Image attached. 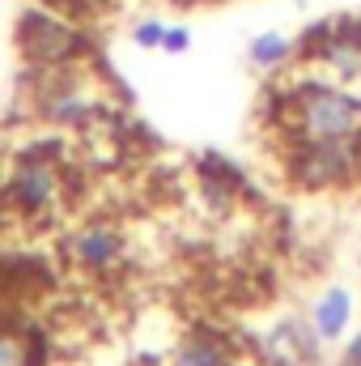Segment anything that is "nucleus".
Returning a JSON list of instances; mask_svg holds the SVG:
<instances>
[{
    "label": "nucleus",
    "mask_w": 361,
    "mask_h": 366,
    "mask_svg": "<svg viewBox=\"0 0 361 366\" xmlns=\"http://www.w3.org/2000/svg\"><path fill=\"white\" fill-rule=\"evenodd\" d=\"M289 145H332L361 141V98L323 81H302L280 94V115Z\"/></svg>",
    "instance_id": "nucleus-1"
},
{
    "label": "nucleus",
    "mask_w": 361,
    "mask_h": 366,
    "mask_svg": "<svg viewBox=\"0 0 361 366\" xmlns=\"http://www.w3.org/2000/svg\"><path fill=\"white\" fill-rule=\"evenodd\" d=\"M361 175V141H332V145H289V179L298 187L323 192L345 187Z\"/></svg>",
    "instance_id": "nucleus-2"
},
{
    "label": "nucleus",
    "mask_w": 361,
    "mask_h": 366,
    "mask_svg": "<svg viewBox=\"0 0 361 366\" xmlns=\"http://www.w3.org/2000/svg\"><path fill=\"white\" fill-rule=\"evenodd\" d=\"M17 47L34 69H51V64H73L86 56V39L64 21L51 17L43 9H26L17 21Z\"/></svg>",
    "instance_id": "nucleus-3"
},
{
    "label": "nucleus",
    "mask_w": 361,
    "mask_h": 366,
    "mask_svg": "<svg viewBox=\"0 0 361 366\" xmlns=\"http://www.w3.org/2000/svg\"><path fill=\"white\" fill-rule=\"evenodd\" d=\"M60 192H64V171H60V158L56 154H26L13 175L4 179V200L21 213V217H43L60 204Z\"/></svg>",
    "instance_id": "nucleus-4"
},
{
    "label": "nucleus",
    "mask_w": 361,
    "mask_h": 366,
    "mask_svg": "<svg viewBox=\"0 0 361 366\" xmlns=\"http://www.w3.org/2000/svg\"><path fill=\"white\" fill-rule=\"evenodd\" d=\"M39 94H34V111L51 124H77L93 115V90L90 77L81 73V64H51L39 69Z\"/></svg>",
    "instance_id": "nucleus-5"
},
{
    "label": "nucleus",
    "mask_w": 361,
    "mask_h": 366,
    "mask_svg": "<svg viewBox=\"0 0 361 366\" xmlns=\"http://www.w3.org/2000/svg\"><path fill=\"white\" fill-rule=\"evenodd\" d=\"M315 358H319V332L310 320H280L264 337L268 366H315Z\"/></svg>",
    "instance_id": "nucleus-6"
},
{
    "label": "nucleus",
    "mask_w": 361,
    "mask_h": 366,
    "mask_svg": "<svg viewBox=\"0 0 361 366\" xmlns=\"http://www.w3.org/2000/svg\"><path fill=\"white\" fill-rule=\"evenodd\" d=\"M68 256H73L86 273H106V269L119 264L123 239H119V230H115L111 222H90V226H81V230L68 239Z\"/></svg>",
    "instance_id": "nucleus-7"
},
{
    "label": "nucleus",
    "mask_w": 361,
    "mask_h": 366,
    "mask_svg": "<svg viewBox=\"0 0 361 366\" xmlns=\"http://www.w3.org/2000/svg\"><path fill=\"white\" fill-rule=\"evenodd\" d=\"M349 320H353V294L345 285H327L315 298V311H310V324H315L319 341H340Z\"/></svg>",
    "instance_id": "nucleus-8"
},
{
    "label": "nucleus",
    "mask_w": 361,
    "mask_h": 366,
    "mask_svg": "<svg viewBox=\"0 0 361 366\" xmlns=\"http://www.w3.org/2000/svg\"><path fill=\"white\" fill-rule=\"evenodd\" d=\"M175 366H238V350L217 332H191L175 350Z\"/></svg>",
    "instance_id": "nucleus-9"
},
{
    "label": "nucleus",
    "mask_w": 361,
    "mask_h": 366,
    "mask_svg": "<svg viewBox=\"0 0 361 366\" xmlns=\"http://www.w3.org/2000/svg\"><path fill=\"white\" fill-rule=\"evenodd\" d=\"M39 341L30 337V328L17 324H0V366H39Z\"/></svg>",
    "instance_id": "nucleus-10"
},
{
    "label": "nucleus",
    "mask_w": 361,
    "mask_h": 366,
    "mask_svg": "<svg viewBox=\"0 0 361 366\" xmlns=\"http://www.w3.org/2000/svg\"><path fill=\"white\" fill-rule=\"evenodd\" d=\"M298 51V43L293 39H285V34H276V30H268V34H255L251 39V47H247V60L255 64V69H280L289 56Z\"/></svg>",
    "instance_id": "nucleus-11"
},
{
    "label": "nucleus",
    "mask_w": 361,
    "mask_h": 366,
    "mask_svg": "<svg viewBox=\"0 0 361 366\" xmlns=\"http://www.w3.org/2000/svg\"><path fill=\"white\" fill-rule=\"evenodd\" d=\"M162 34H166V21H158V17H145V21H136V30H132V43H136V47H162Z\"/></svg>",
    "instance_id": "nucleus-12"
},
{
    "label": "nucleus",
    "mask_w": 361,
    "mask_h": 366,
    "mask_svg": "<svg viewBox=\"0 0 361 366\" xmlns=\"http://www.w3.org/2000/svg\"><path fill=\"white\" fill-rule=\"evenodd\" d=\"M191 47V30L187 26H166V34H162V51L166 56H183Z\"/></svg>",
    "instance_id": "nucleus-13"
},
{
    "label": "nucleus",
    "mask_w": 361,
    "mask_h": 366,
    "mask_svg": "<svg viewBox=\"0 0 361 366\" xmlns=\"http://www.w3.org/2000/svg\"><path fill=\"white\" fill-rule=\"evenodd\" d=\"M345 366H361V332L349 341V350H345Z\"/></svg>",
    "instance_id": "nucleus-14"
},
{
    "label": "nucleus",
    "mask_w": 361,
    "mask_h": 366,
    "mask_svg": "<svg viewBox=\"0 0 361 366\" xmlns=\"http://www.w3.org/2000/svg\"><path fill=\"white\" fill-rule=\"evenodd\" d=\"M56 4H60V9H64V4H90V0H56Z\"/></svg>",
    "instance_id": "nucleus-15"
}]
</instances>
